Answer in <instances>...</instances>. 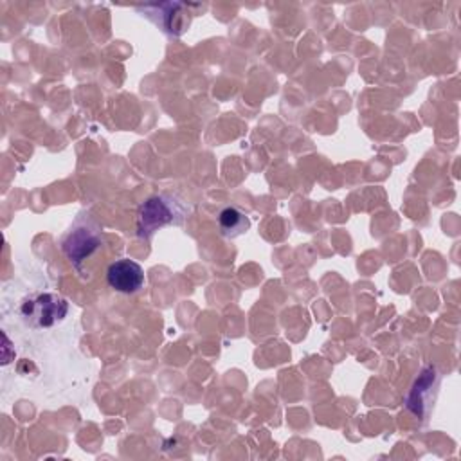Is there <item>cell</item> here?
<instances>
[{"label": "cell", "mask_w": 461, "mask_h": 461, "mask_svg": "<svg viewBox=\"0 0 461 461\" xmlns=\"http://www.w3.org/2000/svg\"><path fill=\"white\" fill-rule=\"evenodd\" d=\"M67 312L68 301L58 294H40L22 306V313L29 324L43 328L63 321Z\"/></svg>", "instance_id": "6da1fadb"}, {"label": "cell", "mask_w": 461, "mask_h": 461, "mask_svg": "<svg viewBox=\"0 0 461 461\" xmlns=\"http://www.w3.org/2000/svg\"><path fill=\"white\" fill-rule=\"evenodd\" d=\"M106 281L115 292L135 294L144 285V270L137 261L122 258L108 267Z\"/></svg>", "instance_id": "3957f363"}, {"label": "cell", "mask_w": 461, "mask_h": 461, "mask_svg": "<svg viewBox=\"0 0 461 461\" xmlns=\"http://www.w3.org/2000/svg\"><path fill=\"white\" fill-rule=\"evenodd\" d=\"M218 227L221 236L238 238L250 229V220L245 212L236 207H225L218 214Z\"/></svg>", "instance_id": "5b68a950"}, {"label": "cell", "mask_w": 461, "mask_h": 461, "mask_svg": "<svg viewBox=\"0 0 461 461\" xmlns=\"http://www.w3.org/2000/svg\"><path fill=\"white\" fill-rule=\"evenodd\" d=\"M175 207L166 202L164 196L148 198L137 214V234L140 238H151L160 227L171 223L175 220Z\"/></svg>", "instance_id": "7a4b0ae2"}, {"label": "cell", "mask_w": 461, "mask_h": 461, "mask_svg": "<svg viewBox=\"0 0 461 461\" xmlns=\"http://www.w3.org/2000/svg\"><path fill=\"white\" fill-rule=\"evenodd\" d=\"M99 245H101L99 229L97 227L90 229L88 225H81V227H76L72 232H68V236L63 240V252L76 267H79V263L86 259L94 250H97Z\"/></svg>", "instance_id": "277c9868"}]
</instances>
